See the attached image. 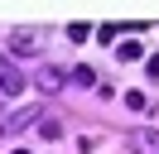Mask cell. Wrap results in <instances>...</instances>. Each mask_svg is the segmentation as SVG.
I'll return each instance as SVG.
<instances>
[{
  "instance_id": "cell-1",
  "label": "cell",
  "mask_w": 159,
  "mask_h": 154,
  "mask_svg": "<svg viewBox=\"0 0 159 154\" xmlns=\"http://www.w3.org/2000/svg\"><path fill=\"white\" fill-rule=\"evenodd\" d=\"M20 87H24V77H20V67H15L10 58L0 53V96H15V92H20Z\"/></svg>"
},
{
  "instance_id": "cell-2",
  "label": "cell",
  "mask_w": 159,
  "mask_h": 154,
  "mask_svg": "<svg viewBox=\"0 0 159 154\" xmlns=\"http://www.w3.org/2000/svg\"><path fill=\"white\" fill-rule=\"evenodd\" d=\"M10 48L20 58H39V34H34V29H15V34H10Z\"/></svg>"
},
{
  "instance_id": "cell-3",
  "label": "cell",
  "mask_w": 159,
  "mask_h": 154,
  "mask_svg": "<svg viewBox=\"0 0 159 154\" xmlns=\"http://www.w3.org/2000/svg\"><path fill=\"white\" fill-rule=\"evenodd\" d=\"M63 82H68V72H63V67H39V77H34V87H39V92H63Z\"/></svg>"
},
{
  "instance_id": "cell-4",
  "label": "cell",
  "mask_w": 159,
  "mask_h": 154,
  "mask_svg": "<svg viewBox=\"0 0 159 154\" xmlns=\"http://www.w3.org/2000/svg\"><path fill=\"white\" fill-rule=\"evenodd\" d=\"M34 120H39V106H29V111H15L10 120L0 125V130H5V135H15V130H24V125H34Z\"/></svg>"
},
{
  "instance_id": "cell-5",
  "label": "cell",
  "mask_w": 159,
  "mask_h": 154,
  "mask_svg": "<svg viewBox=\"0 0 159 154\" xmlns=\"http://www.w3.org/2000/svg\"><path fill=\"white\" fill-rule=\"evenodd\" d=\"M130 149H140V154H159V135H154V130L130 135Z\"/></svg>"
},
{
  "instance_id": "cell-6",
  "label": "cell",
  "mask_w": 159,
  "mask_h": 154,
  "mask_svg": "<svg viewBox=\"0 0 159 154\" xmlns=\"http://www.w3.org/2000/svg\"><path fill=\"white\" fill-rule=\"evenodd\" d=\"M39 135L43 140H63V120L58 116H39Z\"/></svg>"
},
{
  "instance_id": "cell-7",
  "label": "cell",
  "mask_w": 159,
  "mask_h": 154,
  "mask_svg": "<svg viewBox=\"0 0 159 154\" xmlns=\"http://www.w3.org/2000/svg\"><path fill=\"white\" fill-rule=\"evenodd\" d=\"M68 82H72V87H92V82H97V72H92L87 63H77V67L68 72Z\"/></svg>"
},
{
  "instance_id": "cell-8",
  "label": "cell",
  "mask_w": 159,
  "mask_h": 154,
  "mask_svg": "<svg viewBox=\"0 0 159 154\" xmlns=\"http://www.w3.org/2000/svg\"><path fill=\"white\" fill-rule=\"evenodd\" d=\"M125 106H130V111H145L149 101H145V92H125Z\"/></svg>"
},
{
  "instance_id": "cell-9",
  "label": "cell",
  "mask_w": 159,
  "mask_h": 154,
  "mask_svg": "<svg viewBox=\"0 0 159 154\" xmlns=\"http://www.w3.org/2000/svg\"><path fill=\"white\" fill-rule=\"evenodd\" d=\"M140 58V43H120V63H135Z\"/></svg>"
},
{
  "instance_id": "cell-10",
  "label": "cell",
  "mask_w": 159,
  "mask_h": 154,
  "mask_svg": "<svg viewBox=\"0 0 159 154\" xmlns=\"http://www.w3.org/2000/svg\"><path fill=\"white\" fill-rule=\"evenodd\" d=\"M145 72H149V77H154V82H159V53H154V58H149V63H145Z\"/></svg>"
},
{
  "instance_id": "cell-11",
  "label": "cell",
  "mask_w": 159,
  "mask_h": 154,
  "mask_svg": "<svg viewBox=\"0 0 159 154\" xmlns=\"http://www.w3.org/2000/svg\"><path fill=\"white\" fill-rule=\"evenodd\" d=\"M15 154H29V149H15Z\"/></svg>"
}]
</instances>
